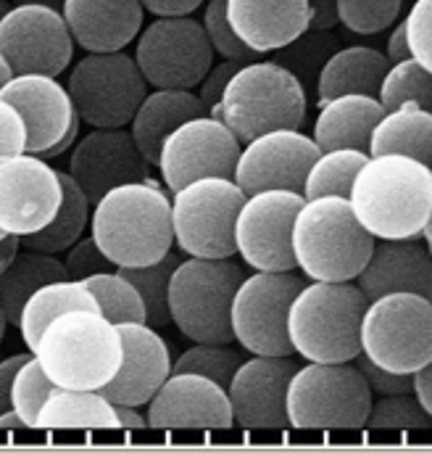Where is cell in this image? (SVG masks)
I'll return each mask as SVG.
<instances>
[{"label": "cell", "mask_w": 432, "mask_h": 454, "mask_svg": "<svg viewBox=\"0 0 432 454\" xmlns=\"http://www.w3.org/2000/svg\"><path fill=\"white\" fill-rule=\"evenodd\" d=\"M240 145L221 119L190 116L164 137L156 169L172 193L198 177H232Z\"/></svg>", "instance_id": "cell-16"}, {"label": "cell", "mask_w": 432, "mask_h": 454, "mask_svg": "<svg viewBox=\"0 0 432 454\" xmlns=\"http://www.w3.org/2000/svg\"><path fill=\"white\" fill-rule=\"evenodd\" d=\"M245 193L232 177H198L172 193V238L180 254L201 259L235 256L232 227Z\"/></svg>", "instance_id": "cell-10"}, {"label": "cell", "mask_w": 432, "mask_h": 454, "mask_svg": "<svg viewBox=\"0 0 432 454\" xmlns=\"http://www.w3.org/2000/svg\"><path fill=\"white\" fill-rule=\"evenodd\" d=\"M227 0H206L204 8V19L201 27L206 32V40L214 51V56L229 59V61H256L261 56H256L253 51H248L232 32L229 21H227V11H224Z\"/></svg>", "instance_id": "cell-44"}, {"label": "cell", "mask_w": 432, "mask_h": 454, "mask_svg": "<svg viewBox=\"0 0 432 454\" xmlns=\"http://www.w3.org/2000/svg\"><path fill=\"white\" fill-rule=\"evenodd\" d=\"M385 59H388L390 64L404 61V59H412V56H409V48H406V40H404V24H401V21L393 24V32H390L388 48H385Z\"/></svg>", "instance_id": "cell-54"}, {"label": "cell", "mask_w": 432, "mask_h": 454, "mask_svg": "<svg viewBox=\"0 0 432 454\" xmlns=\"http://www.w3.org/2000/svg\"><path fill=\"white\" fill-rule=\"evenodd\" d=\"M353 283L366 296V301H372L382 294H396V291L430 296V246H425L420 238L374 240L372 251H369V256H366V262H364V267Z\"/></svg>", "instance_id": "cell-25"}, {"label": "cell", "mask_w": 432, "mask_h": 454, "mask_svg": "<svg viewBox=\"0 0 432 454\" xmlns=\"http://www.w3.org/2000/svg\"><path fill=\"white\" fill-rule=\"evenodd\" d=\"M353 364L361 370L366 386L372 394L377 396H390V394H406L412 388V375H404V372H390L385 367H377L374 362H369L364 354H356L353 356Z\"/></svg>", "instance_id": "cell-47"}, {"label": "cell", "mask_w": 432, "mask_h": 454, "mask_svg": "<svg viewBox=\"0 0 432 454\" xmlns=\"http://www.w3.org/2000/svg\"><path fill=\"white\" fill-rule=\"evenodd\" d=\"M11 77H13V72H11V67L5 64V59L0 56V90H3V85H5Z\"/></svg>", "instance_id": "cell-59"}, {"label": "cell", "mask_w": 432, "mask_h": 454, "mask_svg": "<svg viewBox=\"0 0 432 454\" xmlns=\"http://www.w3.org/2000/svg\"><path fill=\"white\" fill-rule=\"evenodd\" d=\"M0 428H27V426L13 410H5V412H0Z\"/></svg>", "instance_id": "cell-57"}, {"label": "cell", "mask_w": 432, "mask_h": 454, "mask_svg": "<svg viewBox=\"0 0 432 454\" xmlns=\"http://www.w3.org/2000/svg\"><path fill=\"white\" fill-rule=\"evenodd\" d=\"M374 394L361 370L351 362L298 364L285 388L288 426L309 428H361L366 426Z\"/></svg>", "instance_id": "cell-8"}, {"label": "cell", "mask_w": 432, "mask_h": 454, "mask_svg": "<svg viewBox=\"0 0 432 454\" xmlns=\"http://www.w3.org/2000/svg\"><path fill=\"white\" fill-rule=\"evenodd\" d=\"M377 101L385 112L398 109L404 104H414L420 109H432V74L420 67L414 59L396 61L385 69L382 82L377 88Z\"/></svg>", "instance_id": "cell-37"}, {"label": "cell", "mask_w": 432, "mask_h": 454, "mask_svg": "<svg viewBox=\"0 0 432 454\" xmlns=\"http://www.w3.org/2000/svg\"><path fill=\"white\" fill-rule=\"evenodd\" d=\"M150 428H229L232 407L227 388L201 372H169L148 399Z\"/></svg>", "instance_id": "cell-22"}, {"label": "cell", "mask_w": 432, "mask_h": 454, "mask_svg": "<svg viewBox=\"0 0 432 454\" xmlns=\"http://www.w3.org/2000/svg\"><path fill=\"white\" fill-rule=\"evenodd\" d=\"M0 238H3V232H0Z\"/></svg>", "instance_id": "cell-62"}, {"label": "cell", "mask_w": 432, "mask_h": 454, "mask_svg": "<svg viewBox=\"0 0 432 454\" xmlns=\"http://www.w3.org/2000/svg\"><path fill=\"white\" fill-rule=\"evenodd\" d=\"M32 354L56 388L101 391L121 364V340L101 312L72 309L42 328Z\"/></svg>", "instance_id": "cell-3"}, {"label": "cell", "mask_w": 432, "mask_h": 454, "mask_svg": "<svg viewBox=\"0 0 432 454\" xmlns=\"http://www.w3.org/2000/svg\"><path fill=\"white\" fill-rule=\"evenodd\" d=\"M312 5V21L309 29L312 32H329L337 24V11H335V0H309Z\"/></svg>", "instance_id": "cell-53"}, {"label": "cell", "mask_w": 432, "mask_h": 454, "mask_svg": "<svg viewBox=\"0 0 432 454\" xmlns=\"http://www.w3.org/2000/svg\"><path fill=\"white\" fill-rule=\"evenodd\" d=\"M301 204L304 196L293 191H256L245 196L232 227L235 254L245 267L266 272L296 270L290 227Z\"/></svg>", "instance_id": "cell-17"}, {"label": "cell", "mask_w": 432, "mask_h": 454, "mask_svg": "<svg viewBox=\"0 0 432 454\" xmlns=\"http://www.w3.org/2000/svg\"><path fill=\"white\" fill-rule=\"evenodd\" d=\"M243 275L232 256H182L166 288L172 325L193 343H229V304Z\"/></svg>", "instance_id": "cell-7"}, {"label": "cell", "mask_w": 432, "mask_h": 454, "mask_svg": "<svg viewBox=\"0 0 432 454\" xmlns=\"http://www.w3.org/2000/svg\"><path fill=\"white\" fill-rule=\"evenodd\" d=\"M0 98L8 101L24 121L27 153L40 159H56L66 153L80 135V116L72 96L58 77L50 74H13Z\"/></svg>", "instance_id": "cell-14"}, {"label": "cell", "mask_w": 432, "mask_h": 454, "mask_svg": "<svg viewBox=\"0 0 432 454\" xmlns=\"http://www.w3.org/2000/svg\"><path fill=\"white\" fill-rule=\"evenodd\" d=\"M337 43L340 40L335 35H329V32H312V29H306L298 40H293L290 45L274 51L272 61H277L285 69H290L301 80V85L306 88V80L309 77L317 80V74H320L322 64L327 61V56L332 51H337Z\"/></svg>", "instance_id": "cell-39"}, {"label": "cell", "mask_w": 432, "mask_h": 454, "mask_svg": "<svg viewBox=\"0 0 432 454\" xmlns=\"http://www.w3.org/2000/svg\"><path fill=\"white\" fill-rule=\"evenodd\" d=\"M317 156L320 145L304 129H269L240 145L232 180L245 196L256 191L301 193L304 177Z\"/></svg>", "instance_id": "cell-18"}, {"label": "cell", "mask_w": 432, "mask_h": 454, "mask_svg": "<svg viewBox=\"0 0 432 454\" xmlns=\"http://www.w3.org/2000/svg\"><path fill=\"white\" fill-rule=\"evenodd\" d=\"M298 362L290 356L251 354L227 383L232 426L240 428H285V388Z\"/></svg>", "instance_id": "cell-21"}, {"label": "cell", "mask_w": 432, "mask_h": 454, "mask_svg": "<svg viewBox=\"0 0 432 454\" xmlns=\"http://www.w3.org/2000/svg\"><path fill=\"white\" fill-rule=\"evenodd\" d=\"M5 328H8V320H5V312L0 307V343H3V336H5Z\"/></svg>", "instance_id": "cell-60"}, {"label": "cell", "mask_w": 432, "mask_h": 454, "mask_svg": "<svg viewBox=\"0 0 432 454\" xmlns=\"http://www.w3.org/2000/svg\"><path fill=\"white\" fill-rule=\"evenodd\" d=\"M66 267L56 254H42L27 246H19L11 264L0 272V307L8 325H19L24 301L45 283L64 280Z\"/></svg>", "instance_id": "cell-31"}, {"label": "cell", "mask_w": 432, "mask_h": 454, "mask_svg": "<svg viewBox=\"0 0 432 454\" xmlns=\"http://www.w3.org/2000/svg\"><path fill=\"white\" fill-rule=\"evenodd\" d=\"M337 24L353 35H380L390 29L401 11L404 0H335Z\"/></svg>", "instance_id": "cell-40"}, {"label": "cell", "mask_w": 432, "mask_h": 454, "mask_svg": "<svg viewBox=\"0 0 432 454\" xmlns=\"http://www.w3.org/2000/svg\"><path fill=\"white\" fill-rule=\"evenodd\" d=\"M64 254H66V259H64L66 278H72V280H85V278H90L96 272L116 270L106 259V254L98 248V243L93 240V235H82Z\"/></svg>", "instance_id": "cell-46"}, {"label": "cell", "mask_w": 432, "mask_h": 454, "mask_svg": "<svg viewBox=\"0 0 432 454\" xmlns=\"http://www.w3.org/2000/svg\"><path fill=\"white\" fill-rule=\"evenodd\" d=\"M90 294L96 296L98 312L106 317L108 323H145V307L137 294V288L121 278L116 270L108 272H96L82 280Z\"/></svg>", "instance_id": "cell-38"}, {"label": "cell", "mask_w": 432, "mask_h": 454, "mask_svg": "<svg viewBox=\"0 0 432 454\" xmlns=\"http://www.w3.org/2000/svg\"><path fill=\"white\" fill-rule=\"evenodd\" d=\"M61 207L58 169L35 153L0 161V232L27 238L48 225Z\"/></svg>", "instance_id": "cell-19"}, {"label": "cell", "mask_w": 432, "mask_h": 454, "mask_svg": "<svg viewBox=\"0 0 432 454\" xmlns=\"http://www.w3.org/2000/svg\"><path fill=\"white\" fill-rule=\"evenodd\" d=\"M306 109L309 98L301 80L272 59H256L232 72L219 104L209 114L221 119L229 132L245 143L269 129H301Z\"/></svg>", "instance_id": "cell-5"}, {"label": "cell", "mask_w": 432, "mask_h": 454, "mask_svg": "<svg viewBox=\"0 0 432 454\" xmlns=\"http://www.w3.org/2000/svg\"><path fill=\"white\" fill-rule=\"evenodd\" d=\"M430 412L422 410V404L414 399L412 391L406 394H390L380 396L377 402L372 399L366 426L372 428H430Z\"/></svg>", "instance_id": "cell-43"}, {"label": "cell", "mask_w": 432, "mask_h": 454, "mask_svg": "<svg viewBox=\"0 0 432 454\" xmlns=\"http://www.w3.org/2000/svg\"><path fill=\"white\" fill-rule=\"evenodd\" d=\"M72 309H96L98 312V304H96V296L90 294V288L82 283V280H72V278H64V280H50L45 286H40L21 307V315H19V333L21 340L27 343V348L32 351L35 343L40 339L42 328L64 315V312H72Z\"/></svg>", "instance_id": "cell-32"}, {"label": "cell", "mask_w": 432, "mask_h": 454, "mask_svg": "<svg viewBox=\"0 0 432 454\" xmlns=\"http://www.w3.org/2000/svg\"><path fill=\"white\" fill-rule=\"evenodd\" d=\"M90 204L121 183L148 180L150 164L137 151L127 127L93 129L72 145L69 169Z\"/></svg>", "instance_id": "cell-20"}, {"label": "cell", "mask_w": 432, "mask_h": 454, "mask_svg": "<svg viewBox=\"0 0 432 454\" xmlns=\"http://www.w3.org/2000/svg\"><path fill=\"white\" fill-rule=\"evenodd\" d=\"M113 412H116L119 426H127V428H143V426H148V423H145V415H140V412H137V407H129V404H113Z\"/></svg>", "instance_id": "cell-55"}, {"label": "cell", "mask_w": 432, "mask_h": 454, "mask_svg": "<svg viewBox=\"0 0 432 454\" xmlns=\"http://www.w3.org/2000/svg\"><path fill=\"white\" fill-rule=\"evenodd\" d=\"M61 16L74 45L88 53L124 51L143 29L140 0H64Z\"/></svg>", "instance_id": "cell-26"}, {"label": "cell", "mask_w": 432, "mask_h": 454, "mask_svg": "<svg viewBox=\"0 0 432 454\" xmlns=\"http://www.w3.org/2000/svg\"><path fill=\"white\" fill-rule=\"evenodd\" d=\"M401 24L409 56L432 72V0H414Z\"/></svg>", "instance_id": "cell-45"}, {"label": "cell", "mask_w": 432, "mask_h": 454, "mask_svg": "<svg viewBox=\"0 0 432 454\" xmlns=\"http://www.w3.org/2000/svg\"><path fill=\"white\" fill-rule=\"evenodd\" d=\"M369 159V153L356 151V148H329L320 151V156L312 161L301 196L304 199H320V196H340L348 199L353 175L359 167Z\"/></svg>", "instance_id": "cell-36"}, {"label": "cell", "mask_w": 432, "mask_h": 454, "mask_svg": "<svg viewBox=\"0 0 432 454\" xmlns=\"http://www.w3.org/2000/svg\"><path fill=\"white\" fill-rule=\"evenodd\" d=\"M359 354L390 372L412 375L432 359L430 296L396 291L366 301L359 323Z\"/></svg>", "instance_id": "cell-9"}, {"label": "cell", "mask_w": 432, "mask_h": 454, "mask_svg": "<svg viewBox=\"0 0 432 454\" xmlns=\"http://www.w3.org/2000/svg\"><path fill=\"white\" fill-rule=\"evenodd\" d=\"M180 259H182L180 248L174 251V246H172L153 264H143V267H116V272L121 278H127L137 288V294L143 299V307H145V323L150 328H166V325H172L169 307H166V288H169V278H172L174 267L180 264Z\"/></svg>", "instance_id": "cell-35"}, {"label": "cell", "mask_w": 432, "mask_h": 454, "mask_svg": "<svg viewBox=\"0 0 432 454\" xmlns=\"http://www.w3.org/2000/svg\"><path fill=\"white\" fill-rule=\"evenodd\" d=\"M66 90L80 121L93 129H106L129 124L148 93V82L129 53L113 51L82 56L69 69Z\"/></svg>", "instance_id": "cell-12"}, {"label": "cell", "mask_w": 432, "mask_h": 454, "mask_svg": "<svg viewBox=\"0 0 432 454\" xmlns=\"http://www.w3.org/2000/svg\"><path fill=\"white\" fill-rule=\"evenodd\" d=\"M116 333L121 340V364L101 394L111 404L140 410L172 372V351L148 323H116Z\"/></svg>", "instance_id": "cell-23"}, {"label": "cell", "mask_w": 432, "mask_h": 454, "mask_svg": "<svg viewBox=\"0 0 432 454\" xmlns=\"http://www.w3.org/2000/svg\"><path fill=\"white\" fill-rule=\"evenodd\" d=\"M24 145H27V129L21 116L8 101L0 98V161L24 153Z\"/></svg>", "instance_id": "cell-48"}, {"label": "cell", "mask_w": 432, "mask_h": 454, "mask_svg": "<svg viewBox=\"0 0 432 454\" xmlns=\"http://www.w3.org/2000/svg\"><path fill=\"white\" fill-rule=\"evenodd\" d=\"M201 114H206V106L201 104L196 90L153 88L150 93H145V98L135 109L127 129H129L137 151L143 153V159L150 167H156V159H158L164 137L177 124H182L185 119L201 116Z\"/></svg>", "instance_id": "cell-27"}, {"label": "cell", "mask_w": 432, "mask_h": 454, "mask_svg": "<svg viewBox=\"0 0 432 454\" xmlns=\"http://www.w3.org/2000/svg\"><path fill=\"white\" fill-rule=\"evenodd\" d=\"M19 246H21V240L13 238V235H3V238H0V272L11 264V259L16 256Z\"/></svg>", "instance_id": "cell-56"}, {"label": "cell", "mask_w": 432, "mask_h": 454, "mask_svg": "<svg viewBox=\"0 0 432 454\" xmlns=\"http://www.w3.org/2000/svg\"><path fill=\"white\" fill-rule=\"evenodd\" d=\"M90 235L113 267L153 264L174 246L169 196L150 177L121 183L93 204Z\"/></svg>", "instance_id": "cell-2"}, {"label": "cell", "mask_w": 432, "mask_h": 454, "mask_svg": "<svg viewBox=\"0 0 432 454\" xmlns=\"http://www.w3.org/2000/svg\"><path fill=\"white\" fill-rule=\"evenodd\" d=\"M306 278L288 272L253 270L243 275L229 304V331L232 340L248 354L261 356H293L285 317L293 296L304 288Z\"/></svg>", "instance_id": "cell-11"}, {"label": "cell", "mask_w": 432, "mask_h": 454, "mask_svg": "<svg viewBox=\"0 0 432 454\" xmlns=\"http://www.w3.org/2000/svg\"><path fill=\"white\" fill-rule=\"evenodd\" d=\"M206 0H140L143 11L153 16H193Z\"/></svg>", "instance_id": "cell-50"}, {"label": "cell", "mask_w": 432, "mask_h": 454, "mask_svg": "<svg viewBox=\"0 0 432 454\" xmlns=\"http://www.w3.org/2000/svg\"><path fill=\"white\" fill-rule=\"evenodd\" d=\"M240 64H245V61H229V59H221L219 64H212V69L206 72V77L198 82V98H201V104L206 106V114L214 109L216 104H219V98H221V90H224V85H227V80L232 77V72L240 67Z\"/></svg>", "instance_id": "cell-49"}, {"label": "cell", "mask_w": 432, "mask_h": 454, "mask_svg": "<svg viewBox=\"0 0 432 454\" xmlns=\"http://www.w3.org/2000/svg\"><path fill=\"white\" fill-rule=\"evenodd\" d=\"M235 37L256 56H269L298 40L312 21L309 0H227Z\"/></svg>", "instance_id": "cell-24"}, {"label": "cell", "mask_w": 432, "mask_h": 454, "mask_svg": "<svg viewBox=\"0 0 432 454\" xmlns=\"http://www.w3.org/2000/svg\"><path fill=\"white\" fill-rule=\"evenodd\" d=\"M385 114L377 96L345 93L320 104V114L312 127V140L320 151L329 148H356L366 153L369 132Z\"/></svg>", "instance_id": "cell-28"}, {"label": "cell", "mask_w": 432, "mask_h": 454, "mask_svg": "<svg viewBox=\"0 0 432 454\" xmlns=\"http://www.w3.org/2000/svg\"><path fill=\"white\" fill-rule=\"evenodd\" d=\"M348 204L374 240L420 238L432 217V169L398 153L369 156L353 175Z\"/></svg>", "instance_id": "cell-1"}, {"label": "cell", "mask_w": 432, "mask_h": 454, "mask_svg": "<svg viewBox=\"0 0 432 454\" xmlns=\"http://www.w3.org/2000/svg\"><path fill=\"white\" fill-rule=\"evenodd\" d=\"M61 180V207L53 215V220L42 230L21 238V246L42 251V254H64L74 240L82 238L85 227L90 225V201L82 193V188L72 180L66 169H58Z\"/></svg>", "instance_id": "cell-34"}, {"label": "cell", "mask_w": 432, "mask_h": 454, "mask_svg": "<svg viewBox=\"0 0 432 454\" xmlns=\"http://www.w3.org/2000/svg\"><path fill=\"white\" fill-rule=\"evenodd\" d=\"M0 56L13 74L61 77L74 59V40L61 11L19 3L0 19Z\"/></svg>", "instance_id": "cell-15"}, {"label": "cell", "mask_w": 432, "mask_h": 454, "mask_svg": "<svg viewBox=\"0 0 432 454\" xmlns=\"http://www.w3.org/2000/svg\"><path fill=\"white\" fill-rule=\"evenodd\" d=\"M132 59L150 88L196 90L214 64V51L193 16H156L135 37Z\"/></svg>", "instance_id": "cell-13"}, {"label": "cell", "mask_w": 432, "mask_h": 454, "mask_svg": "<svg viewBox=\"0 0 432 454\" xmlns=\"http://www.w3.org/2000/svg\"><path fill=\"white\" fill-rule=\"evenodd\" d=\"M390 61L385 53L369 45H345L327 56L320 74H317V98L320 104L345 96V93H364L377 96L385 69Z\"/></svg>", "instance_id": "cell-29"}, {"label": "cell", "mask_w": 432, "mask_h": 454, "mask_svg": "<svg viewBox=\"0 0 432 454\" xmlns=\"http://www.w3.org/2000/svg\"><path fill=\"white\" fill-rule=\"evenodd\" d=\"M11 8V0H0V19L5 16V11Z\"/></svg>", "instance_id": "cell-61"}, {"label": "cell", "mask_w": 432, "mask_h": 454, "mask_svg": "<svg viewBox=\"0 0 432 454\" xmlns=\"http://www.w3.org/2000/svg\"><path fill=\"white\" fill-rule=\"evenodd\" d=\"M53 380L45 375L35 354L16 370L13 383H11V410L24 420L27 428L37 426V412L42 402L53 394Z\"/></svg>", "instance_id": "cell-42"}, {"label": "cell", "mask_w": 432, "mask_h": 454, "mask_svg": "<svg viewBox=\"0 0 432 454\" xmlns=\"http://www.w3.org/2000/svg\"><path fill=\"white\" fill-rule=\"evenodd\" d=\"M409 391H412V394H414V399L422 404V410L432 415V367H430V362H428V364H422V367H417V370L412 372V388H409Z\"/></svg>", "instance_id": "cell-52"}, {"label": "cell", "mask_w": 432, "mask_h": 454, "mask_svg": "<svg viewBox=\"0 0 432 454\" xmlns=\"http://www.w3.org/2000/svg\"><path fill=\"white\" fill-rule=\"evenodd\" d=\"M35 428H119V420L101 391L53 388L37 412Z\"/></svg>", "instance_id": "cell-33"}, {"label": "cell", "mask_w": 432, "mask_h": 454, "mask_svg": "<svg viewBox=\"0 0 432 454\" xmlns=\"http://www.w3.org/2000/svg\"><path fill=\"white\" fill-rule=\"evenodd\" d=\"M243 362V354L229 343H193L177 359H172L174 372H201L227 388L232 372Z\"/></svg>", "instance_id": "cell-41"}, {"label": "cell", "mask_w": 432, "mask_h": 454, "mask_svg": "<svg viewBox=\"0 0 432 454\" xmlns=\"http://www.w3.org/2000/svg\"><path fill=\"white\" fill-rule=\"evenodd\" d=\"M374 238L356 223L348 199H304L290 227L296 270L306 280L348 283L361 272Z\"/></svg>", "instance_id": "cell-4"}, {"label": "cell", "mask_w": 432, "mask_h": 454, "mask_svg": "<svg viewBox=\"0 0 432 454\" xmlns=\"http://www.w3.org/2000/svg\"><path fill=\"white\" fill-rule=\"evenodd\" d=\"M29 356H32V351L29 354H13V356L0 359V412L11 410V383H13V375H16V370Z\"/></svg>", "instance_id": "cell-51"}, {"label": "cell", "mask_w": 432, "mask_h": 454, "mask_svg": "<svg viewBox=\"0 0 432 454\" xmlns=\"http://www.w3.org/2000/svg\"><path fill=\"white\" fill-rule=\"evenodd\" d=\"M19 3H37V5L56 8V11H61V5H64V0H11V5H19Z\"/></svg>", "instance_id": "cell-58"}, {"label": "cell", "mask_w": 432, "mask_h": 454, "mask_svg": "<svg viewBox=\"0 0 432 454\" xmlns=\"http://www.w3.org/2000/svg\"><path fill=\"white\" fill-rule=\"evenodd\" d=\"M366 296L353 280H306L293 296L285 331L293 354L306 362H351L359 348V323Z\"/></svg>", "instance_id": "cell-6"}, {"label": "cell", "mask_w": 432, "mask_h": 454, "mask_svg": "<svg viewBox=\"0 0 432 454\" xmlns=\"http://www.w3.org/2000/svg\"><path fill=\"white\" fill-rule=\"evenodd\" d=\"M369 156L398 153L430 167L432 161V114L414 104L385 112L369 132Z\"/></svg>", "instance_id": "cell-30"}]
</instances>
